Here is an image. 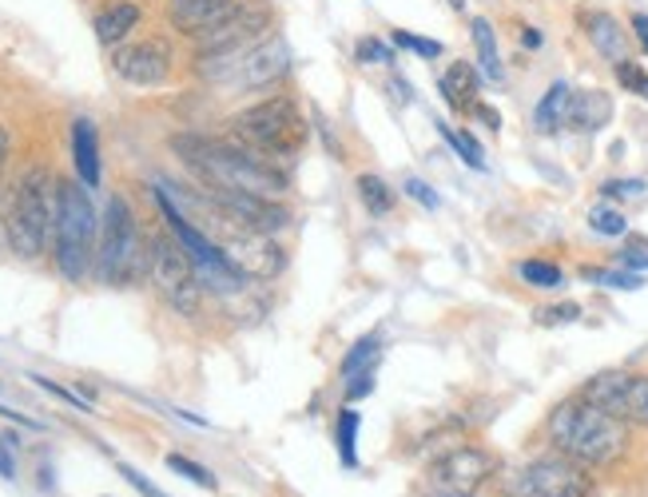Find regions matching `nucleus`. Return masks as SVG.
Returning a JSON list of instances; mask_svg holds the SVG:
<instances>
[{
	"label": "nucleus",
	"instance_id": "1",
	"mask_svg": "<svg viewBox=\"0 0 648 497\" xmlns=\"http://www.w3.org/2000/svg\"><path fill=\"white\" fill-rule=\"evenodd\" d=\"M172 152L184 159L199 176L203 188L239 191V196L259 199H283L291 188V171L275 159L259 155L255 147L239 144V140H211V135L184 132L172 140Z\"/></svg>",
	"mask_w": 648,
	"mask_h": 497
},
{
	"label": "nucleus",
	"instance_id": "2",
	"mask_svg": "<svg viewBox=\"0 0 648 497\" xmlns=\"http://www.w3.org/2000/svg\"><path fill=\"white\" fill-rule=\"evenodd\" d=\"M545 434H550L553 450L573 458L585 470H604L628 453V422L589 406L581 398L561 402L545 422Z\"/></svg>",
	"mask_w": 648,
	"mask_h": 497
},
{
	"label": "nucleus",
	"instance_id": "3",
	"mask_svg": "<svg viewBox=\"0 0 648 497\" xmlns=\"http://www.w3.org/2000/svg\"><path fill=\"white\" fill-rule=\"evenodd\" d=\"M232 140L255 147L259 155L275 159V164H291L303 147H307V116L298 111V104L291 96H267L251 108H243L239 116H232Z\"/></svg>",
	"mask_w": 648,
	"mask_h": 497
},
{
	"label": "nucleus",
	"instance_id": "4",
	"mask_svg": "<svg viewBox=\"0 0 648 497\" xmlns=\"http://www.w3.org/2000/svg\"><path fill=\"white\" fill-rule=\"evenodd\" d=\"M56 199H60V179L45 164L24 167L9 208V244L21 259L45 255L48 239L56 235Z\"/></svg>",
	"mask_w": 648,
	"mask_h": 497
},
{
	"label": "nucleus",
	"instance_id": "5",
	"mask_svg": "<svg viewBox=\"0 0 648 497\" xmlns=\"http://www.w3.org/2000/svg\"><path fill=\"white\" fill-rule=\"evenodd\" d=\"M148 263H152V244L143 239L132 203L123 196H111L96 247L99 283H108V287H132V283H140L148 275Z\"/></svg>",
	"mask_w": 648,
	"mask_h": 497
},
{
	"label": "nucleus",
	"instance_id": "6",
	"mask_svg": "<svg viewBox=\"0 0 648 497\" xmlns=\"http://www.w3.org/2000/svg\"><path fill=\"white\" fill-rule=\"evenodd\" d=\"M96 208H92L89 188L80 179H60V199H56V267L68 283H80L89 275L96 259Z\"/></svg>",
	"mask_w": 648,
	"mask_h": 497
},
{
	"label": "nucleus",
	"instance_id": "7",
	"mask_svg": "<svg viewBox=\"0 0 648 497\" xmlns=\"http://www.w3.org/2000/svg\"><path fill=\"white\" fill-rule=\"evenodd\" d=\"M271 24H275V12H271L267 0H239L220 24H211L208 33L191 36L199 52V72L211 80L223 64L239 60L247 48L263 45Z\"/></svg>",
	"mask_w": 648,
	"mask_h": 497
},
{
	"label": "nucleus",
	"instance_id": "8",
	"mask_svg": "<svg viewBox=\"0 0 648 497\" xmlns=\"http://www.w3.org/2000/svg\"><path fill=\"white\" fill-rule=\"evenodd\" d=\"M148 275H152L155 291L172 303V310H179V315H199L203 283H199L196 263H191V255L184 251V244H179L176 235H155L152 239Z\"/></svg>",
	"mask_w": 648,
	"mask_h": 497
},
{
	"label": "nucleus",
	"instance_id": "9",
	"mask_svg": "<svg viewBox=\"0 0 648 497\" xmlns=\"http://www.w3.org/2000/svg\"><path fill=\"white\" fill-rule=\"evenodd\" d=\"M509 497H593V477L565 453L533 458L506 477Z\"/></svg>",
	"mask_w": 648,
	"mask_h": 497
},
{
	"label": "nucleus",
	"instance_id": "10",
	"mask_svg": "<svg viewBox=\"0 0 648 497\" xmlns=\"http://www.w3.org/2000/svg\"><path fill=\"white\" fill-rule=\"evenodd\" d=\"M581 402L628 422V426H648V375H628V370H601L581 387Z\"/></svg>",
	"mask_w": 648,
	"mask_h": 497
},
{
	"label": "nucleus",
	"instance_id": "11",
	"mask_svg": "<svg viewBox=\"0 0 648 497\" xmlns=\"http://www.w3.org/2000/svg\"><path fill=\"white\" fill-rule=\"evenodd\" d=\"M286 72H291V48H286L283 36H267L263 45L247 48L239 60L223 64L211 80H215V84H232V88H243V92H259V88L279 84Z\"/></svg>",
	"mask_w": 648,
	"mask_h": 497
},
{
	"label": "nucleus",
	"instance_id": "12",
	"mask_svg": "<svg viewBox=\"0 0 648 497\" xmlns=\"http://www.w3.org/2000/svg\"><path fill=\"white\" fill-rule=\"evenodd\" d=\"M502 462L482 446H453L450 453H441L438 462L429 465V482L446 497H473L478 489L497 477Z\"/></svg>",
	"mask_w": 648,
	"mask_h": 497
},
{
	"label": "nucleus",
	"instance_id": "13",
	"mask_svg": "<svg viewBox=\"0 0 648 497\" xmlns=\"http://www.w3.org/2000/svg\"><path fill=\"white\" fill-rule=\"evenodd\" d=\"M176 68V52L167 45L164 36H148V40H136V45H120L111 52V72L136 88H155L164 84Z\"/></svg>",
	"mask_w": 648,
	"mask_h": 497
},
{
	"label": "nucleus",
	"instance_id": "14",
	"mask_svg": "<svg viewBox=\"0 0 648 497\" xmlns=\"http://www.w3.org/2000/svg\"><path fill=\"white\" fill-rule=\"evenodd\" d=\"M609 120H613V96H609V92L589 88V92H573V96H569L565 128L589 135V132H601Z\"/></svg>",
	"mask_w": 648,
	"mask_h": 497
},
{
	"label": "nucleus",
	"instance_id": "15",
	"mask_svg": "<svg viewBox=\"0 0 648 497\" xmlns=\"http://www.w3.org/2000/svg\"><path fill=\"white\" fill-rule=\"evenodd\" d=\"M239 0H172V24L184 36L208 33L211 24H220Z\"/></svg>",
	"mask_w": 648,
	"mask_h": 497
},
{
	"label": "nucleus",
	"instance_id": "16",
	"mask_svg": "<svg viewBox=\"0 0 648 497\" xmlns=\"http://www.w3.org/2000/svg\"><path fill=\"white\" fill-rule=\"evenodd\" d=\"M581 24H585V36H589V45L604 56V60H625V48H628V33L621 28L613 12H581Z\"/></svg>",
	"mask_w": 648,
	"mask_h": 497
},
{
	"label": "nucleus",
	"instance_id": "17",
	"mask_svg": "<svg viewBox=\"0 0 648 497\" xmlns=\"http://www.w3.org/2000/svg\"><path fill=\"white\" fill-rule=\"evenodd\" d=\"M438 92H441V99L450 104V111H458V116H466V111H473L482 104V99H478V72H473L466 60H453V64L441 72Z\"/></svg>",
	"mask_w": 648,
	"mask_h": 497
},
{
	"label": "nucleus",
	"instance_id": "18",
	"mask_svg": "<svg viewBox=\"0 0 648 497\" xmlns=\"http://www.w3.org/2000/svg\"><path fill=\"white\" fill-rule=\"evenodd\" d=\"M72 164H76V179L84 188H99V140L92 120H72Z\"/></svg>",
	"mask_w": 648,
	"mask_h": 497
},
{
	"label": "nucleus",
	"instance_id": "19",
	"mask_svg": "<svg viewBox=\"0 0 648 497\" xmlns=\"http://www.w3.org/2000/svg\"><path fill=\"white\" fill-rule=\"evenodd\" d=\"M140 21H143L140 4H132V0H116V4H108V9L99 12L92 28H96L99 45L116 48V45H123V40L136 33V28H140Z\"/></svg>",
	"mask_w": 648,
	"mask_h": 497
},
{
	"label": "nucleus",
	"instance_id": "20",
	"mask_svg": "<svg viewBox=\"0 0 648 497\" xmlns=\"http://www.w3.org/2000/svg\"><path fill=\"white\" fill-rule=\"evenodd\" d=\"M569 84L565 80H553L550 84V92L541 96V104H538V111H533V128H538L541 135H553V132H561L565 128V111H569Z\"/></svg>",
	"mask_w": 648,
	"mask_h": 497
},
{
	"label": "nucleus",
	"instance_id": "21",
	"mask_svg": "<svg viewBox=\"0 0 648 497\" xmlns=\"http://www.w3.org/2000/svg\"><path fill=\"white\" fill-rule=\"evenodd\" d=\"M470 28H473V48H478V64H482V72L490 80H502V56H497L494 24L485 21V16H473Z\"/></svg>",
	"mask_w": 648,
	"mask_h": 497
},
{
	"label": "nucleus",
	"instance_id": "22",
	"mask_svg": "<svg viewBox=\"0 0 648 497\" xmlns=\"http://www.w3.org/2000/svg\"><path fill=\"white\" fill-rule=\"evenodd\" d=\"M358 199L366 203L370 215H390V211L398 208V191L390 188L382 176H370V171L358 176Z\"/></svg>",
	"mask_w": 648,
	"mask_h": 497
},
{
	"label": "nucleus",
	"instance_id": "23",
	"mask_svg": "<svg viewBox=\"0 0 648 497\" xmlns=\"http://www.w3.org/2000/svg\"><path fill=\"white\" fill-rule=\"evenodd\" d=\"M358 426H363V418H358V410H339V426H334V442H339V458L346 470H354L358 465Z\"/></svg>",
	"mask_w": 648,
	"mask_h": 497
},
{
	"label": "nucleus",
	"instance_id": "24",
	"mask_svg": "<svg viewBox=\"0 0 648 497\" xmlns=\"http://www.w3.org/2000/svg\"><path fill=\"white\" fill-rule=\"evenodd\" d=\"M517 275L526 279L529 287H538V291L565 287V271H561L557 263H545V259H526V263L517 267Z\"/></svg>",
	"mask_w": 648,
	"mask_h": 497
},
{
	"label": "nucleus",
	"instance_id": "25",
	"mask_svg": "<svg viewBox=\"0 0 648 497\" xmlns=\"http://www.w3.org/2000/svg\"><path fill=\"white\" fill-rule=\"evenodd\" d=\"M438 132L446 135V144H450L453 152L462 155V164H470L473 171H485V152L470 132H458V128H450V123H438Z\"/></svg>",
	"mask_w": 648,
	"mask_h": 497
},
{
	"label": "nucleus",
	"instance_id": "26",
	"mask_svg": "<svg viewBox=\"0 0 648 497\" xmlns=\"http://www.w3.org/2000/svg\"><path fill=\"white\" fill-rule=\"evenodd\" d=\"M374 358H378V334H366V339H358V343L351 346V354L342 358V378L358 375V370H366V366H374Z\"/></svg>",
	"mask_w": 648,
	"mask_h": 497
},
{
	"label": "nucleus",
	"instance_id": "27",
	"mask_svg": "<svg viewBox=\"0 0 648 497\" xmlns=\"http://www.w3.org/2000/svg\"><path fill=\"white\" fill-rule=\"evenodd\" d=\"M589 227H593L597 235H625L628 232V220L616 208L601 203V208L589 211Z\"/></svg>",
	"mask_w": 648,
	"mask_h": 497
},
{
	"label": "nucleus",
	"instance_id": "28",
	"mask_svg": "<svg viewBox=\"0 0 648 497\" xmlns=\"http://www.w3.org/2000/svg\"><path fill=\"white\" fill-rule=\"evenodd\" d=\"M167 470H176V474H184L187 482H196V486H203V489L220 486V482L211 477V470H203V465L191 462V458H184V453H167Z\"/></svg>",
	"mask_w": 648,
	"mask_h": 497
},
{
	"label": "nucleus",
	"instance_id": "29",
	"mask_svg": "<svg viewBox=\"0 0 648 497\" xmlns=\"http://www.w3.org/2000/svg\"><path fill=\"white\" fill-rule=\"evenodd\" d=\"M394 48H410V52H417L422 60H438L441 56V45L438 40H426V36H414V33H402V28H394Z\"/></svg>",
	"mask_w": 648,
	"mask_h": 497
},
{
	"label": "nucleus",
	"instance_id": "30",
	"mask_svg": "<svg viewBox=\"0 0 648 497\" xmlns=\"http://www.w3.org/2000/svg\"><path fill=\"white\" fill-rule=\"evenodd\" d=\"M616 80L625 84L628 92H637V96H645L648 99V72L640 64H633V60H616Z\"/></svg>",
	"mask_w": 648,
	"mask_h": 497
},
{
	"label": "nucleus",
	"instance_id": "31",
	"mask_svg": "<svg viewBox=\"0 0 648 497\" xmlns=\"http://www.w3.org/2000/svg\"><path fill=\"white\" fill-rule=\"evenodd\" d=\"M585 275L597 279V283H604V287H613V291H637L640 283H645V279L633 275V271H625V267H621V271H585Z\"/></svg>",
	"mask_w": 648,
	"mask_h": 497
},
{
	"label": "nucleus",
	"instance_id": "32",
	"mask_svg": "<svg viewBox=\"0 0 648 497\" xmlns=\"http://www.w3.org/2000/svg\"><path fill=\"white\" fill-rule=\"evenodd\" d=\"M33 382H36V387H40V390H48V394L64 398L68 406L84 410V414H89V410H92V402H89V398H84V394H76V390H64V387H60V382H52V378H40V375H33Z\"/></svg>",
	"mask_w": 648,
	"mask_h": 497
},
{
	"label": "nucleus",
	"instance_id": "33",
	"mask_svg": "<svg viewBox=\"0 0 648 497\" xmlns=\"http://www.w3.org/2000/svg\"><path fill=\"white\" fill-rule=\"evenodd\" d=\"M640 191H645V179H609V184H601L604 199H637Z\"/></svg>",
	"mask_w": 648,
	"mask_h": 497
},
{
	"label": "nucleus",
	"instance_id": "34",
	"mask_svg": "<svg viewBox=\"0 0 648 497\" xmlns=\"http://www.w3.org/2000/svg\"><path fill=\"white\" fill-rule=\"evenodd\" d=\"M358 60L363 64H394V52L382 45V40H374V36H366V40H358Z\"/></svg>",
	"mask_w": 648,
	"mask_h": 497
},
{
	"label": "nucleus",
	"instance_id": "35",
	"mask_svg": "<svg viewBox=\"0 0 648 497\" xmlns=\"http://www.w3.org/2000/svg\"><path fill=\"white\" fill-rule=\"evenodd\" d=\"M116 470H120V477H123V482H128V486H132V489H140V497H167L164 489H160V486H152V482H148V477H143L140 470H136V465L120 462V465H116Z\"/></svg>",
	"mask_w": 648,
	"mask_h": 497
},
{
	"label": "nucleus",
	"instance_id": "36",
	"mask_svg": "<svg viewBox=\"0 0 648 497\" xmlns=\"http://www.w3.org/2000/svg\"><path fill=\"white\" fill-rule=\"evenodd\" d=\"M541 322H545V327H561V322H577L581 319V307H577V303H557V307H545L538 315Z\"/></svg>",
	"mask_w": 648,
	"mask_h": 497
},
{
	"label": "nucleus",
	"instance_id": "37",
	"mask_svg": "<svg viewBox=\"0 0 648 497\" xmlns=\"http://www.w3.org/2000/svg\"><path fill=\"white\" fill-rule=\"evenodd\" d=\"M402 191H407L410 199H417V203H422V208H429V211H434V208H438V203H441L438 191L429 188V184H422V179H417V176H410L407 184H402Z\"/></svg>",
	"mask_w": 648,
	"mask_h": 497
},
{
	"label": "nucleus",
	"instance_id": "38",
	"mask_svg": "<svg viewBox=\"0 0 648 497\" xmlns=\"http://www.w3.org/2000/svg\"><path fill=\"white\" fill-rule=\"evenodd\" d=\"M0 474L16 477V434H0Z\"/></svg>",
	"mask_w": 648,
	"mask_h": 497
},
{
	"label": "nucleus",
	"instance_id": "39",
	"mask_svg": "<svg viewBox=\"0 0 648 497\" xmlns=\"http://www.w3.org/2000/svg\"><path fill=\"white\" fill-rule=\"evenodd\" d=\"M374 390V366H366V370H358V375H351V387H346V398H366Z\"/></svg>",
	"mask_w": 648,
	"mask_h": 497
},
{
	"label": "nucleus",
	"instance_id": "40",
	"mask_svg": "<svg viewBox=\"0 0 648 497\" xmlns=\"http://www.w3.org/2000/svg\"><path fill=\"white\" fill-rule=\"evenodd\" d=\"M616 263L625 267V271H648V255H640V251H621V255H616Z\"/></svg>",
	"mask_w": 648,
	"mask_h": 497
},
{
	"label": "nucleus",
	"instance_id": "41",
	"mask_svg": "<svg viewBox=\"0 0 648 497\" xmlns=\"http://www.w3.org/2000/svg\"><path fill=\"white\" fill-rule=\"evenodd\" d=\"M473 116L490 123V132H497V128H502V116H497V111L490 108V104H478V108H473Z\"/></svg>",
	"mask_w": 648,
	"mask_h": 497
},
{
	"label": "nucleus",
	"instance_id": "42",
	"mask_svg": "<svg viewBox=\"0 0 648 497\" xmlns=\"http://www.w3.org/2000/svg\"><path fill=\"white\" fill-rule=\"evenodd\" d=\"M633 33H637V45L648 52V16H645V12H637V16H633Z\"/></svg>",
	"mask_w": 648,
	"mask_h": 497
},
{
	"label": "nucleus",
	"instance_id": "43",
	"mask_svg": "<svg viewBox=\"0 0 648 497\" xmlns=\"http://www.w3.org/2000/svg\"><path fill=\"white\" fill-rule=\"evenodd\" d=\"M9 152H12V135H9V128L0 123V176H4V164H9Z\"/></svg>",
	"mask_w": 648,
	"mask_h": 497
},
{
	"label": "nucleus",
	"instance_id": "44",
	"mask_svg": "<svg viewBox=\"0 0 648 497\" xmlns=\"http://www.w3.org/2000/svg\"><path fill=\"white\" fill-rule=\"evenodd\" d=\"M521 45H526V48H541V33H538V28H521Z\"/></svg>",
	"mask_w": 648,
	"mask_h": 497
},
{
	"label": "nucleus",
	"instance_id": "45",
	"mask_svg": "<svg viewBox=\"0 0 648 497\" xmlns=\"http://www.w3.org/2000/svg\"><path fill=\"white\" fill-rule=\"evenodd\" d=\"M450 4H453V9H458V12H462V9H466V0H450Z\"/></svg>",
	"mask_w": 648,
	"mask_h": 497
}]
</instances>
